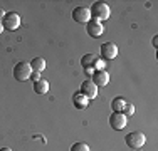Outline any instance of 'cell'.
I'll return each mask as SVG.
<instances>
[{
  "instance_id": "obj_5",
  "label": "cell",
  "mask_w": 158,
  "mask_h": 151,
  "mask_svg": "<svg viewBox=\"0 0 158 151\" xmlns=\"http://www.w3.org/2000/svg\"><path fill=\"white\" fill-rule=\"evenodd\" d=\"M2 25H3V30H17L19 25H20V15L17 12L5 14V17L2 20Z\"/></svg>"
},
{
  "instance_id": "obj_12",
  "label": "cell",
  "mask_w": 158,
  "mask_h": 151,
  "mask_svg": "<svg viewBox=\"0 0 158 151\" xmlns=\"http://www.w3.org/2000/svg\"><path fill=\"white\" fill-rule=\"evenodd\" d=\"M73 104H74V108H76V109H84V108H88L89 99L86 96H82V94L77 91V92L73 94Z\"/></svg>"
},
{
  "instance_id": "obj_11",
  "label": "cell",
  "mask_w": 158,
  "mask_h": 151,
  "mask_svg": "<svg viewBox=\"0 0 158 151\" xmlns=\"http://www.w3.org/2000/svg\"><path fill=\"white\" fill-rule=\"evenodd\" d=\"M86 30H88V34L91 37H101L103 35V32H104V27H103V24L101 22H98V20H94V18H91V20L86 24Z\"/></svg>"
},
{
  "instance_id": "obj_1",
  "label": "cell",
  "mask_w": 158,
  "mask_h": 151,
  "mask_svg": "<svg viewBox=\"0 0 158 151\" xmlns=\"http://www.w3.org/2000/svg\"><path fill=\"white\" fill-rule=\"evenodd\" d=\"M81 67L84 69L86 74L93 76V72L98 69H104V62L101 59H98L94 54H86L81 57Z\"/></svg>"
},
{
  "instance_id": "obj_17",
  "label": "cell",
  "mask_w": 158,
  "mask_h": 151,
  "mask_svg": "<svg viewBox=\"0 0 158 151\" xmlns=\"http://www.w3.org/2000/svg\"><path fill=\"white\" fill-rule=\"evenodd\" d=\"M121 112L126 116V118H128V116H133V114H135V106H133V104H130V103H126Z\"/></svg>"
},
{
  "instance_id": "obj_2",
  "label": "cell",
  "mask_w": 158,
  "mask_h": 151,
  "mask_svg": "<svg viewBox=\"0 0 158 151\" xmlns=\"http://www.w3.org/2000/svg\"><path fill=\"white\" fill-rule=\"evenodd\" d=\"M91 12V18H94L98 22H103V20H108L111 15V9L106 2H94L89 9Z\"/></svg>"
},
{
  "instance_id": "obj_8",
  "label": "cell",
  "mask_w": 158,
  "mask_h": 151,
  "mask_svg": "<svg viewBox=\"0 0 158 151\" xmlns=\"http://www.w3.org/2000/svg\"><path fill=\"white\" fill-rule=\"evenodd\" d=\"M79 92L91 101V99H94V97L98 96V86L93 81H84L81 84V88H79Z\"/></svg>"
},
{
  "instance_id": "obj_23",
  "label": "cell",
  "mask_w": 158,
  "mask_h": 151,
  "mask_svg": "<svg viewBox=\"0 0 158 151\" xmlns=\"http://www.w3.org/2000/svg\"><path fill=\"white\" fill-rule=\"evenodd\" d=\"M133 151H143V149H133Z\"/></svg>"
},
{
  "instance_id": "obj_18",
  "label": "cell",
  "mask_w": 158,
  "mask_h": 151,
  "mask_svg": "<svg viewBox=\"0 0 158 151\" xmlns=\"http://www.w3.org/2000/svg\"><path fill=\"white\" fill-rule=\"evenodd\" d=\"M31 79H32L34 82H35V81H39V79H40V77H39V72H32V76H31Z\"/></svg>"
},
{
  "instance_id": "obj_13",
  "label": "cell",
  "mask_w": 158,
  "mask_h": 151,
  "mask_svg": "<svg viewBox=\"0 0 158 151\" xmlns=\"http://www.w3.org/2000/svg\"><path fill=\"white\" fill-rule=\"evenodd\" d=\"M31 67H32V72H42L44 69H46V60H44V57H34L31 62Z\"/></svg>"
},
{
  "instance_id": "obj_19",
  "label": "cell",
  "mask_w": 158,
  "mask_h": 151,
  "mask_svg": "<svg viewBox=\"0 0 158 151\" xmlns=\"http://www.w3.org/2000/svg\"><path fill=\"white\" fill-rule=\"evenodd\" d=\"M3 17H5V12H3V10H2V9H0V22H2V20H3Z\"/></svg>"
},
{
  "instance_id": "obj_14",
  "label": "cell",
  "mask_w": 158,
  "mask_h": 151,
  "mask_svg": "<svg viewBox=\"0 0 158 151\" xmlns=\"http://www.w3.org/2000/svg\"><path fill=\"white\" fill-rule=\"evenodd\" d=\"M34 91H35L37 94H47L49 92V82L46 81V79L40 77L39 81L34 82Z\"/></svg>"
},
{
  "instance_id": "obj_10",
  "label": "cell",
  "mask_w": 158,
  "mask_h": 151,
  "mask_svg": "<svg viewBox=\"0 0 158 151\" xmlns=\"http://www.w3.org/2000/svg\"><path fill=\"white\" fill-rule=\"evenodd\" d=\"M99 52H101V57L103 59H114L118 55V47L113 42H104V44H101Z\"/></svg>"
},
{
  "instance_id": "obj_3",
  "label": "cell",
  "mask_w": 158,
  "mask_h": 151,
  "mask_svg": "<svg viewBox=\"0 0 158 151\" xmlns=\"http://www.w3.org/2000/svg\"><path fill=\"white\" fill-rule=\"evenodd\" d=\"M31 76H32V67L29 62L20 60V62H17L14 66V77H15V81L25 82L27 79H31Z\"/></svg>"
},
{
  "instance_id": "obj_16",
  "label": "cell",
  "mask_w": 158,
  "mask_h": 151,
  "mask_svg": "<svg viewBox=\"0 0 158 151\" xmlns=\"http://www.w3.org/2000/svg\"><path fill=\"white\" fill-rule=\"evenodd\" d=\"M71 151H89V146L86 145V143H82V141H77V143H74V145L71 146Z\"/></svg>"
},
{
  "instance_id": "obj_9",
  "label": "cell",
  "mask_w": 158,
  "mask_h": 151,
  "mask_svg": "<svg viewBox=\"0 0 158 151\" xmlns=\"http://www.w3.org/2000/svg\"><path fill=\"white\" fill-rule=\"evenodd\" d=\"M91 77H93L91 81L94 82L98 88H99V86H108V84H110V74H108L106 69H98V71H94Z\"/></svg>"
},
{
  "instance_id": "obj_21",
  "label": "cell",
  "mask_w": 158,
  "mask_h": 151,
  "mask_svg": "<svg viewBox=\"0 0 158 151\" xmlns=\"http://www.w3.org/2000/svg\"><path fill=\"white\" fill-rule=\"evenodd\" d=\"M0 151H12L10 148H0Z\"/></svg>"
},
{
  "instance_id": "obj_4",
  "label": "cell",
  "mask_w": 158,
  "mask_h": 151,
  "mask_svg": "<svg viewBox=\"0 0 158 151\" xmlns=\"http://www.w3.org/2000/svg\"><path fill=\"white\" fill-rule=\"evenodd\" d=\"M145 141H146L145 134L140 133V131H133V133H128L125 136L126 146H128V148H131V149H141L143 145H145Z\"/></svg>"
},
{
  "instance_id": "obj_6",
  "label": "cell",
  "mask_w": 158,
  "mask_h": 151,
  "mask_svg": "<svg viewBox=\"0 0 158 151\" xmlns=\"http://www.w3.org/2000/svg\"><path fill=\"white\" fill-rule=\"evenodd\" d=\"M126 121H128V118L123 114V112H111V116H110V124H111V128L114 131L125 129V128H126Z\"/></svg>"
},
{
  "instance_id": "obj_7",
  "label": "cell",
  "mask_w": 158,
  "mask_h": 151,
  "mask_svg": "<svg viewBox=\"0 0 158 151\" xmlns=\"http://www.w3.org/2000/svg\"><path fill=\"white\" fill-rule=\"evenodd\" d=\"M73 18L77 24H88L91 20V12H89L88 7H76L73 10Z\"/></svg>"
},
{
  "instance_id": "obj_20",
  "label": "cell",
  "mask_w": 158,
  "mask_h": 151,
  "mask_svg": "<svg viewBox=\"0 0 158 151\" xmlns=\"http://www.w3.org/2000/svg\"><path fill=\"white\" fill-rule=\"evenodd\" d=\"M153 45H155V47H158V37H156V35L153 37Z\"/></svg>"
},
{
  "instance_id": "obj_22",
  "label": "cell",
  "mask_w": 158,
  "mask_h": 151,
  "mask_svg": "<svg viewBox=\"0 0 158 151\" xmlns=\"http://www.w3.org/2000/svg\"><path fill=\"white\" fill-rule=\"evenodd\" d=\"M3 32V25H2V22H0V34Z\"/></svg>"
},
{
  "instance_id": "obj_15",
  "label": "cell",
  "mask_w": 158,
  "mask_h": 151,
  "mask_svg": "<svg viewBox=\"0 0 158 151\" xmlns=\"http://www.w3.org/2000/svg\"><path fill=\"white\" fill-rule=\"evenodd\" d=\"M125 104H126V101L123 99L121 96L114 97V99L111 101V109H113V112H121L123 108H125Z\"/></svg>"
}]
</instances>
